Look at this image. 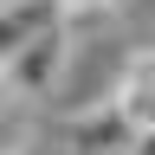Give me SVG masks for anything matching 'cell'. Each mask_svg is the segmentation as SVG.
I'll list each match as a JSON object with an SVG mask.
<instances>
[{
	"mask_svg": "<svg viewBox=\"0 0 155 155\" xmlns=\"http://www.w3.org/2000/svg\"><path fill=\"white\" fill-rule=\"evenodd\" d=\"M65 65H71V26L58 19V26L32 32V39H26L19 52H7V58H0V91H7L13 104H32V97L58 91Z\"/></svg>",
	"mask_w": 155,
	"mask_h": 155,
	"instance_id": "obj_1",
	"label": "cell"
},
{
	"mask_svg": "<svg viewBox=\"0 0 155 155\" xmlns=\"http://www.w3.org/2000/svg\"><path fill=\"white\" fill-rule=\"evenodd\" d=\"M110 104L123 110V123L129 129H155V52H136L123 78H116V91H110Z\"/></svg>",
	"mask_w": 155,
	"mask_h": 155,
	"instance_id": "obj_2",
	"label": "cell"
},
{
	"mask_svg": "<svg viewBox=\"0 0 155 155\" xmlns=\"http://www.w3.org/2000/svg\"><path fill=\"white\" fill-rule=\"evenodd\" d=\"M129 123H123V110L116 104H91V110H78V123H71V142L78 155H116V149H129Z\"/></svg>",
	"mask_w": 155,
	"mask_h": 155,
	"instance_id": "obj_3",
	"label": "cell"
},
{
	"mask_svg": "<svg viewBox=\"0 0 155 155\" xmlns=\"http://www.w3.org/2000/svg\"><path fill=\"white\" fill-rule=\"evenodd\" d=\"M58 0H0V58L7 52H19L32 32H45V26H58Z\"/></svg>",
	"mask_w": 155,
	"mask_h": 155,
	"instance_id": "obj_4",
	"label": "cell"
},
{
	"mask_svg": "<svg viewBox=\"0 0 155 155\" xmlns=\"http://www.w3.org/2000/svg\"><path fill=\"white\" fill-rule=\"evenodd\" d=\"M0 155H26V116H19V104H0Z\"/></svg>",
	"mask_w": 155,
	"mask_h": 155,
	"instance_id": "obj_5",
	"label": "cell"
},
{
	"mask_svg": "<svg viewBox=\"0 0 155 155\" xmlns=\"http://www.w3.org/2000/svg\"><path fill=\"white\" fill-rule=\"evenodd\" d=\"M110 7H123V0H58V13H65V26H78V19H104Z\"/></svg>",
	"mask_w": 155,
	"mask_h": 155,
	"instance_id": "obj_6",
	"label": "cell"
},
{
	"mask_svg": "<svg viewBox=\"0 0 155 155\" xmlns=\"http://www.w3.org/2000/svg\"><path fill=\"white\" fill-rule=\"evenodd\" d=\"M129 155H155V129H136L129 136Z\"/></svg>",
	"mask_w": 155,
	"mask_h": 155,
	"instance_id": "obj_7",
	"label": "cell"
}]
</instances>
